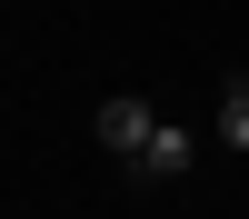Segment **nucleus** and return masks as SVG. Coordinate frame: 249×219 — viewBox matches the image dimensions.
I'll list each match as a JSON object with an SVG mask.
<instances>
[{"label": "nucleus", "mask_w": 249, "mask_h": 219, "mask_svg": "<svg viewBox=\"0 0 249 219\" xmlns=\"http://www.w3.org/2000/svg\"><path fill=\"white\" fill-rule=\"evenodd\" d=\"M90 130H100V150H120V159L140 169V150H150V130H160V110H150L140 90H110V100L90 110Z\"/></svg>", "instance_id": "obj_1"}, {"label": "nucleus", "mask_w": 249, "mask_h": 219, "mask_svg": "<svg viewBox=\"0 0 249 219\" xmlns=\"http://www.w3.org/2000/svg\"><path fill=\"white\" fill-rule=\"evenodd\" d=\"M179 169H199V130L160 119V130H150V150H140V179H179Z\"/></svg>", "instance_id": "obj_2"}, {"label": "nucleus", "mask_w": 249, "mask_h": 219, "mask_svg": "<svg viewBox=\"0 0 249 219\" xmlns=\"http://www.w3.org/2000/svg\"><path fill=\"white\" fill-rule=\"evenodd\" d=\"M219 139L249 159V80H219Z\"/></svg>", "instance_id": "obj_3"}]
</instances>
